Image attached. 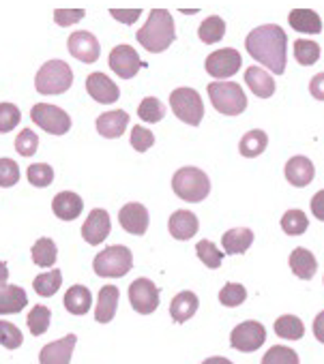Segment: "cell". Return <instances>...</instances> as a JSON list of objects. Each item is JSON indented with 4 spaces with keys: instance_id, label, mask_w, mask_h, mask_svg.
I'll return each instance as SVG.
<instances>
[{
    "instance_id": "cell-1",
    "label": "cell",
    "mask_w": 324,
    "mask_h": 364,
    "mask_svg": "<svg viewBox=\"0 0 324 364\" xmlns=\"http://www.w3.org/2000/svg\"><path fill=\"white\" fill-rule=\"evenodd\" d=\"M286 46L288 37L277 24L258 26L245 39L247 54L275 75H281L286 71Z\"/></svg>"
},
{
    "instance_id": "cell-2",
    "label": "cell",
    "mask_w": 324,
    "mask_h": 364,
    "mask_svg": "<svg viewBox=\"0 0 324 364\" xmlns=\"http://www.w3.org/2000/svg\"><path fill=\"white\" fill-rule=\"evenodd\" d=\"M135 39L150 54L166 52L174 43V39H177V26H174L172 14L166 11V9L150 11L146 24L135 33Z\"/></svg>"
},
{
    "instance_id": "cell-3",
    "label": "cell",
    "mask_w": 324,
    "mask_h": 364,
    "mask_svg": "<svg viewBox=\"0 0 324 364\" xmlns=\"http://www.w3.org/2000/svg\"><path fill=\"white\" fill-rule=\"evenodd\" d=\"M172 189L174 193L189 204H198L209 198L211 193V180L198 167H181L172 176Z\"/></svg>"
},
{
    "instance_id": "cell-4",
    "label": "cell",
    "mask_w": 324,
    "mask_h": 364,
    "mask_svg": "<svg viewBox=\"0 0 324 364\" xmlns=\"http://www.w3.org/2000/svg\"><path fill=\"white\" fill-rule=\"evenodd\" d=\"M207 90L213 107L224 116H239L247 109V95L236 82H211Z\"/></svg>"
},
{
    "instance_id": "cell-5",
    "label": "cell",
    "mask_w": 324,
    "mask_h": 364,
    "mask_svg": "<svg viewBox=\"0 0 324 364\" xmlns=\"http://www.w3.org/2000/svg\"><path fill=\"white\" fill-rule=\"evenodd\" d=\"M73 84V71L65 60H48L37 71L35 88L41 95H63Z\"/></svg>"
},
{
    "instance_id": "cell-6",
    "label": "cell",
    "mask_w": 324,
    "mask_h": 364,
    "mask_svg": "<svg viewBox=\"0 0 324 364\" xmlns=\"http://www.w3.org/2000/svg\"><path fill=\"white\" fill-rule=\"evenodd\" d=\"M131 266H133V253L122 245L108 247L105 251L97 253L93 259L95 274L105 279H120L131 270Z\"/></svg>"
},
{
    "instance_id": "cell-7",
    "label": "cell",
    "mask_w": 324,
    "mask_h": 364,
    "mask_svg": "<svg viewBox=\"0 0 324 364\" xmlns=\"http://www.w3.org/2000/svg\"><path fill=\"white\" fill-rule=\"evenodd\" d=\"M170 107L177 118L185 124L198 127L204 118V103L202 97L194 88H177L170 95Z\"/></svg>"
},
{
    "instance_id": "cell-8",
    "label": "cell",
    "mask_w": 324,
    "mask_h": 364,
    "mask_svg": "<svg viewBox=\"0 0 324 364\" xmlns=\"http://www.w3.org/2000/svg\"><path fill=\"white\" fill-rule=\"evenodd\" d=\"M31 118L37 127H41L50 135H65L71 129V116L63 107L50 103H37L31 109Z\"/></svg>"
},
{
    "instance_id": "cell-9",
    "label": "cell",
    "mask_w": 324,
    "mask_h": 364,
    "mask_svg": "<svg viewBox=\"0 0 324 364\" xmlns=\"http://www.w3.org/2000/svg\"><path fill=\"white\" fill-rule=\"evenodd\" d=\"M266 341V328L260 321H243L230 334V345L236 351L251 353L260 349Z\"/></svg>"
},
{
    "instance_id": "cell-10",
    "label": "cell",
    "mask_w": 324,
    "mask_h": 364,
    "mask_svg": "<svg viewBox=\"0 0 324 364\" xmlns=\"http://www.w3.org/2000/svg\"><path fill=\"white\" fill-rule=\"evenodd\" d=\"M129 302L140 315H150L159 306V287L150 279H135L129 285Z\"/></svg>"
},
{
    "instance_id": "cell-11",
    "label": "cell",
    "mask_w": 324,
    "mask_h": 364,
    "mask_svg": "<svg viewBox=\"0 0 324 364\" xmlns=\"http://www.w3.org/2000/svg\"><path fill=\"white\" fill-rule=\"evenodd\" d=\"M204 69L211 77L224 82L226 77H232L241 69V54L232 48L217 50V52L209 54V58L204 60Z\"/></svg>"
},
{
    "instance_id": "cell-12",
    "label": "cell",
    "mask_w": 324,
    "mask_h": 364,
    "mask_svg": "<svg viewBox=\"0 0 324 364\" xmlns=\"http://www.w3.org/2000/svg\"><path fill=\"white\" fill-rule=\"evenodd\" d=\"M67 50L73 58H78L84 65H93L99 60L101 54V46L97 41V37L93 33L86 31H78L67 39Z\"/></svg>"
},
{
    "instance_id": "cell-13",
    "label": "cell",
    "mask_w": 324,
    "mask_h": 364,
    "mask_svg": "<svg viewBox=\"0 0 324 364\" xmlns=\"http://www.w3.org/2000/svg\"><path fill=\"white\" fill-rule=\"evenodd\" d=\"M142 67H144V63L140 60L137 52H135L131 46H127V43L116 46V48L110 52V69H112L118 77H122V80L135 77V73H137Z\"/></svg>"
},
{
    "instance_id": "cell-14",
    "label": "cell",
    "mask_w": 324,
    "mask_h": 364,
    "mask_svg": "<svg viewBox=\"0 0 324 364\" xmlns=\"http://www.w3.org/2000/svg\"><path fill=\"white\" fill-rule=\"evenodd\" d=\"M118 221H120V228L131 234V236H144L146 230H148V223H150V217H148V210L146 206L137 204V202H131V204H125L118 213Z\"/></svg>"
},
{
    "instance_id": "cell-15",
    "label": "cell",
    "mask_w": 324,
    "mask_h": 364,
    "mask_svg": "<svg viewBox=\"0 0 324 364\" xmlns=\"http://www.w3.org/2000/svg\"><path fill=\"white\" fill-rule=\"evenodd\" d=\"M110 232H112L110 215H108L105 210H101V208L90 210V215L86 217V221H84V225H82V238H84L88 245L97 247V245H101V242L110 236Z\"/></svg>"
},
{
    "instance_id": "cell-16",
    "label": "cell",
    "mask_w": 324,
    "mask_h": 364,
    "mask_svg": "<svg viewBox=\"0 0 324 364\" xmlns=\"http://www.w3.org/2000/svg\"><path fill=\"white\" fill-rule=\"evenodd\" d=\"M75 343H78L75 334H67L54 343H48L39 353V364H69Z\"/></svg>"
},
{
    "instance_id": "cell-17",
    "label": "cell",
    "mask_w": 324,
    "mask_h": 364,
    "mask_svg": "<svg viewBox=\"0 0 324 364\" xmlns=\"http://www.w3.org/2000/svg\"><path fill=\"white\" fill-rule=\"evenodd\" d=\"M86 90H88V95L97 101V103H103V105H112V103H116L118 101V97H120V90H118V86L105 75V73H90L88 77H86Z\"/></svg>"
},
{
    "instance_id": "cell-18",
    "label": "cell",
    "mask_w": 324,
    "mask_h": 364,
    "mask_svg": "<svg viewBox=\"0 0 324 364\" xmlns=\"http://www.w3.org/2000/svg\"><path fill=\"white\" fill-rule=\"evenodd\" d=\"M313 176H315V167L307 156H292L286 163V180L292 187H298V189L307 187L313 180Z\"/></svg>"
},
{
    "instance_id": "cell-19",
    "label": "cell",
    "mask_w": 324,
    "mask_h": 364,
    "mask_svg": "<svg viewBox=\"0 0 324 364\" xmlns=\"http://www.w3.org/2000/svg\"><path fill=\"white\" fill-rule=\"evenodd\" d=\"M168 230H170L172 238H177V240H192L200 230V221L189 210H177V213H172V217L168 221Z\"/></svg>"
},
{
    "instance_id": "cell-20",
    "label": "cell",
    "mask_w": 324,
    "mask_h": 364,
    "mask_svg": "<svg viewBox=\"0 0 324 364\" xmlns=\"http://www.w3.org/2000/svg\"><path fill=\"white\" fill-rule=\"evenodd\" d=\"M129 124V114L125 109H112L97 118V131L105 139H116L125 133Z\"/></svg>"
},
{
    "instance_id": "cell-21",
    "label": "cell",
    "mask_w": 324,
    "mask_h": 364,
    "mask_svg": "<svg viewBox=\"0 0 324 364\" xmlns=\"http://www.w3.org/2000/svg\"><path fill=\"white\" fill-rule=\"evenodd\" d=\"M52 210L61 221H75L82 210H84V202L78 193L71 191H61L54 200H52Z\"/></svg>"
},
{
    "instance_id": "cell-22",
    "label": "cell",
    "mask_w": 324,
    "mask_h": 364,
    "mask_svg": "<svg viewBox=\"0 0 324 364\" xmlns=\"http://www.w3.org/2000/svg\"><path fill=\"white\" fill-rule=\"evenodd\" d=\"M118 300H120V291H118V287H114V285H105V287H101L99 298H97L95 319H97L99 323H110V321L114 319V315H116Z\"/></svg>"
},
{
    "instance_id": "cell-23",
    "label": "cell",
    "mask_w": 324,
    "mask_h": 364,
    "mask_svg": "<svg viewBox=\"0 0 324 364\" xmlns=\"http://www.w3.org/2000/svg\"><path fill=\"white\" fill-rule=\"evenodd\" d=\"M224 255H243L254 245V232L249 228H234L221 236Z\"/></svg>"
},
{
    "instance_id": "cell-24",
    "label": "cell",
    "mask_w": 324,
    "mask_h": 364,
    "mask_svg": "<svg viewBox=\"0 0 324 364\" xmlns=\"http://www.w3.org/2000/svg\"><path fill=\"white\" fill-rule=\"evenodd\" d=\"M198 306H200V300L194 291H181L170 302V315L177 323H185L198 313Z\"/></svg>"
},
{
    "instance_id": "cell-25",
    "label": "cell",
    "mask_w": 324,
    "mask_h": 364,
    "mask_svg": "<svg viewBox=\"0 0 324 364\" xmlns=\"http://www.w3.org/2000/svg\"><path fill=\"white\" fill-rule=\"evenodd\" d=\"M26 304H28V296L20 285L0 287V315H16L24 311Z\"/></svg>"
},
{
    "instance_id": "cell-26",
    "label": "cell",
    "mask_w": 324,
    "mask_h": 364,
    "mask_svg": "<svg viewBox=\"0 0 324 364\" xmlns=\"http://www.w3.org/2000/svg\"><path fill=\"white\" fill-rule=\"evenodd\" d=\"M245 82L258 99H268L275 92V80L260 67H249L245 71Z\"/></svg>"
},
{
    "instance_id": "cell-27",
    "label": "cell",
    "mask_w": 324,
    "mask_h": 364,
    "mask_svg": "<svg viewBox=\"0 0 324 364\" xmlns=\"http://www.w3.org/2000/svg\"><path fill=\"white\" fill-rule=\"evenodd\" d=\"M290 270L294 272V277L309 281V279H313V274L318 270V262H315L311 251L298 247L290 253Z\"/></svg>"
},
{
    "instance_id": "cell-28",
    "label": "cell",
    "mask_w": 324,
    "mask_h": 364,
    "mask_svg": "<svg viewBox=\"0 0 324 364\" xmlns=\"http://www.w3.org/2000/svg\"><path fill=\"white\" fill-rule=\"evenodd\" d=\"M63 302L71 315H86L93 304V294L86 285H71V289H67Z\"/></svg>"
},
{
    "instance_id": "cell-29",
    "label": "cell",
    "mask_w": 324,
    "mask_h": 364,
    "mask_svg": "<svg viewBox=\"0 0 324 364\" xmlns=\"http://www.w3.org/2000/svg\"><path fill=\"white\" fill-rule=\"evenodd\" d=\"M288 22H290V26L294 31L305 33V35H318V33H322V20L311 9H294V11H290Z\"/></svg>"
},
{
    "instance_id": "cell-30",
    "label": "cell",
    "mask_w": 324,
    "mask_h": 364,
    "mask_svg": "<svg viewBox=\"0 0 324 364\" xmlns=\"http://www.w3.org/2000/svg\"><path fill=\"white\" fill-rule=\"evenodd\" d=\"M268 146V137L262 129H254V131H247L241 141H239V152L245 156V159H256L260 156Z\"/></svg>"
},
{
    "instance_id": "cell-31",
    "label": "cell",
    "mask_w": 324,
    "mask_h": 364,
    "mask_svg": "<svg viewBox=\"0 0 324 364\" xmlns=\"http://www.w3.org/2000/svg\"><path fill=\"white\" fill-rule=\"evenodd\" d=\"M31 255H33V262L39 266V268H52L56 264V257H58V249L54 245L52 238H39L33 249H31Z\"/></svg>"
},
{
    "instance_id": "cell-32",
    "label": "cell",
    "mask_w": 324,
    "mask_h": 364,
    "mask_svg": "<svg viewBox=\"0 0 324 364\" xmlns=\"http://www.w3.org/2000/svg\"><path fill=\"white\" fill-rule=\"evenodd\" d=\"M275 334L286 341H298L305 334V323L296 315H281L275 319Z\"/></svg>"
},
{
    "instance_id": "cell-33",
    "label": "cell",
    "mask_w": 324,
    "mask_h": 364,
    "mask_svg": "<svg viewBox=\"0 0 324 364\" xmlns=\"http://www.w3.org/2000/svg\"><path fill=\"white\" fill-rule=\"evenodd\" d=\"M198 37L202 43L207 46H213V43H219L224 37H226V22L219 18V16H211L207 18L200 28H198Z\"/></svg>"
},
{
    "instance_id": "cell-34",
    "label": "cell",
    "mask_w": 324,
    "mask_h": 364,
    "mask_svg": "<svg viewBox=\"0 0 324 364\" xmlns=\"http://www.w3.org/2000/svg\"><path fill=\"white\" fill-rule=\"evenodd\" d=\"M61 285H63V272L56 270V268L50 270V272H43V274L35 277V281H33V289L39 296H43V298L54 296L61 289Z\"/></svg>"
},
{
    "instance_id": "cell-35",
    "label": "cell",
    "mask_w": 324,
    "mask_h": 364,
    "mask_svg": "<svg viewBox=\"0 0 324 364\" xmlns=\"http://www.w3.org/2000/svg\"><path fill=\"white\" fill-rule=\"evenodd\" d=\"M294 58L303 67H311L320 58V46L309 39H296L294 41Z\"/></svg>"
},
{
    "instance_id": "cell-36",
    "label": "cell",
    "mask_w": 324,
    "mask_h": 364,
    "mask_svg": "<svg viewBox=\"0 0 324 364\" xmlns=\"http://www.w3.org/2000/svg\"><path fill=\"white\" fill-rule=\"evenodd\" d=\"M26 323H28V330H31L35 336H41V334L48 332V328H50V323H52V311H50L48 306H43V304H37V306L28 313Z\"/></svg>"
},
{
    "instance_id": "cell-37",
    "label": "cell",
    "mask_w": 324,
    "mask_h": 364,
    "mask_svg": "<svg viewBox=\"0 0 324 364\" xmlns=\"http://www.w3.org/2000/svg\"><path fill=\"white\" fill-rule=\"evenodd\" d=\"M137 116H140L144 122H148V124L159 122V120H164V116H166V105L161 103L159 99H155V97H146V99L137 105Z\"/></svg>"
},
{
    "instance_id": "cell-38",
    "label": "cell",
    "mask_w": 324,
    "mask_h": 364,
    "mask_svg": "<svg viewBox=\"0 0 324 364\" xmlns=\"http://www.w3.org/2000/svg\"><path fill=\"white\" fill-rule=\"evenodd\" d=\"M307 228H309V219L305 217L303 210H288L281 217V230L288 236H301L307 232Z\"/></svg>"
},
{
    "instance_id": "cell-39",
    "label": "cell",
    "mask_w": 324,
    "mask_h": 364,
    "mask_svg": "<svg viewBox=\"0 0 324 364\" xmlns=\"http://www.w3.org/2000/svg\"><path fill=\"white\" fill-rule=\"evenodd\" d=\"M26 176H28L31 185L33 187H39V189H46V187H50L52 182H54V169L48 163H33L28 167Z\"/></svg>"
},
{
    "instance_id": "cell-40",
    "label": "cell",
    "mask_w": 324,
    "mask_h": 364,
    "mask_svg": "<svg viewBox=\"0 0 324 364\" xmlns=\"http://www.w3.org/2000/svg\"><path fill=\"white\" fill-rule=\"evenodd\" d=\"M196 253H198L200 262H202L207 268L215 270V268L221 266L224 251H219V249L215 247V242H211V240H200V242L196 245Z\"/></svg>"
},
{
    "instance_id": "cell-41",
    "label": "cell",
    "mask_w": 324,
    "mask_h": 364,
    "mask_svg": "<svg viewBox=\"0 0 324 364\" xmlns=\"http://www.w3.org/2000/svg\"><path fill=\"white\" fill-rule=\"evenodd\" d=\"M262 364H298V353L286 345H275L262 355Z\"/></svg>"
},
{
    "instance_id": "cell-42",
    "label": "cell",
    "mask_w": 324,
    "mask_h": 364,
    "mask_svg": "<svg viewBox=\"0 0 324 364\" xmlns=\"http://www.w3.org/2000/svg\"><path fill=\"white\" fill-rule=\"evenodd\" d=\"M24 343V334L18 326H14L11 321L0 319V345L7 349H18Z\"/></svg>"
},
{
    "instance_id": "cell-43",
    "label": "cell",
    "mask_w": 324,
    "mask_h": 364,
    "mask_svg": "<svg viewBox=\"0 0 324 364\" xmlns=\"http://www.w3.org/2000/svg\"><path fill=\"white\" fill-rule=\"evenodd\" d=\"M245 300H247V289H245L241 283H228V285H224V289L219 291V302H221L224 306L234 309V306L243 304Z\"/></svg>"
},
{
    "instance_id": "cell-44",
    "label": "cell",
    "mask_w": 324,
    "mask_h": 364,
    "mask_svg": "<svg viewBox=\"0 0 324 364\" xmlns=\"http://www.w3.org/2000/svg\"><path fill=\"white\" fill-rule=\"evenodd\" d=\"M22 120L20 107L14 103H0V133H9L14 131Z\"/></svg>"
},
{
    "instance_id": "cell-45",
    "label": "cell",
    "mask_w": 324,
    "mask_h": 364,
    "mask_svg": "<svg viewBox=\"0 0 324 364\" xmlns=\"http://www.w3.org/2000/svg\"><path fill=\"white\" fill-rule=\"evenodd\" d=\"M20 165L14 159H0V187L9 189L20 182Z\"/></svg>"
},
{
    "instance_id": "cell-46",
    "label": "cell",
    "mask_w": 324,
    "mask_h": 364,
    "mask_svg": "<svg viewBox=\"0 0 324 364\" xmlns=\"http://www.w3.org/2000/svg\"><path fill=\"white\" fill-rule=\"evenodd\" d=\"M16 150L22 156H33L39 150V137H37V133L31 131V129H22L20 135L16 137Z\"/></svg>"
},
{
    "instance_id": "cell-47",
    "label": "cell",
    "mask_w": 324,
    "mask_h": 364,
    "mask_svg": "<svg viewBox=\"0 0 324 364\" xmlns=\"http://www.w3.org/2000/svg\"><path fill=\"white\" fill-rule=\"evenodd\" d=\"M152 144H155V135H152V131H148L146 127H140V124L131 129V146H133V150H137V152H146Z\"/></svg>"
},
{
    "instance_id": "cell-48",
    "label": "cell",
    "mask_w": 324,
    "mask_h": 364,
    "mask_svg": "<svg viewBox=\"0 0 324 364\" xmlns=\"http://www.w3.org/2000/svg\"><path fill=\"white\" fill-rule=\"evenodd\" d=\"M84 20V11L82 9H58V11H54V22L58 24V26H73V24H78V22H82Z\"/></svg>"
},
{
    "instance_id": "cell-49",
    "label": "cell",
    "mask_w": 324,
    "mask_h": 364,
    "mask_svg": "<svg viewBox=\"0 0 324 364\" xmlns=\"http://www.w3.org/2000/svg\"><path fill=\"white\" fill-rule=\"evenodd\" d=\"M140 14L142 11H137V9H112L110 11V16L114 18V20H118V22H122V24H135L137 22V18H140Z\"/></svg>"
},
{
    "instance_id": "cell-50",
    "label": "cell",
    "mask_w": 324,
    "mask_h": 364,
    "mask_svg": "<svg viewBox=\"0 0 324 364\" xmlns=\"http://www.w3.org/2000/svg\"><path fill=\"white\" fill-rule=\"evenodd\" d=\"M309 92H311L313 99L324 101V73H318V75L311 77V82H309Z\"/></svg>"
},
{
    "instance_id": "cell-51",
    "label": "cell",
    "mask_w": 324,
    "mask_h": 364,
    "mask_svg": "<svg viewBox=\"0 0 324 364\" xmlns=\"http://www.w3.org/2000/svg\"><path fill=\"white\" fill-rule=\"evenodd\" d=\"M311 215H313L318 221H324V189L318 191V193L311 198Z\"/></svg>"
},
{
    "instance_id": "cell-52",
    "label": "cell",
    "mask_w": 324,
    "mask_h": 364,
    "mask_svg": "<svg viewBox=\"0 0 324 364\" xmlns=\"http://www.w3.org/2000/svg\"><path fill=\"white\" fill-rule=\"evenodd\" d=\"M313 336H315L320 343H324V311L318 313L315 319H313Z\"/></svg>"
},
{
    "instance_id": "cell-53",
    "label": "cell",
    "mask_w": 324,
    "mask_h": 364,
    "mask_svg": "<svg viewBox=\"0 0 324 364\" xmlns=\"http://www.w3.org/2000/svg\"><path fill=\"white\" fill-rule=\"evenodd\" d=\"M7 279H9V268L5 262H0V287L7 285Z\"/></svg>"
},
{
    "instance_id": "cell-54",
    "label": "cell",
    "mask_w": 324,
    "mask_h": 364,
    "mask_svg": "<svg viewBox=\"0 0 324 364\" xmlns=\"http://www.w3.org/2000/svg\"><path fill=\"white\" fill-rule=\"evenodd\" d=\"M202 364H234V362L228 358H221V355H213V358H207Z\"/></svg>"
}]
</instances>
